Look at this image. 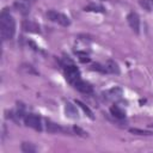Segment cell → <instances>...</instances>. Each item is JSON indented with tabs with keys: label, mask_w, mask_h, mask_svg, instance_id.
<instances>
[{
	"label": "cell",
	"mask_w": 153,
	"mask_h": 153,
	"mask_svg": "<svg viewBox=\"0 0 153 153\" xmlns=\"http://www.w3.org/2000/svg\"><path fill=\"white\" fill-rule=\"evenodd\" d=\"M75 104H76V105H79V106H80V108L84 110V112H85V114H86V115H87V116H88L91 120H94L93 112H92V110H91V109H90L87 105H85V104H84L82 102H80V100H75Z\"/></svg>",
	"instance_id": "obj_15"
},
{
	"label": "cell",
	"mask_w": 153,
	"mask_h": 153,
	"mask_svg": "<svg viewBox=\"0 0 153 153\" xmlns=\"http://www.w3.org/2000/svg\"><path fill=\"white\" fill-rule=\"evenodd\" d=\"M22 69H25L27 73H32V74H38V72H36L35 69H33V67L32 66H30V65H23L22 66Z\"/></svg>",
	"instance_id": "obj_20"
},
{
	"label": "cell",
	"mask_w": 153,
	"mask_h": 153,
	"mask_svg": "<svg viewBox=\"0 0 153 153\" xmlns=\"http://www.w3.org/2000/svg\"><path fill=\"white\" fill-rule=\"evenodd\" d=\"M91 69L97 71V72H99V73H108V69H106L105 65L103 66V65H100V63H93V65L91 66Z\"/></svg>",
	"instance_id": "obj_18"
},
{
	"label": "cell",
	"mask_w": 153,
	"mask_h": 153,
	"mask_svg": "<svg viewBox=\"0 0 153 153\" xmlns=\"http://www.w3.org/2000/svg\"><path fill=\"white\" fill-rule=\"evenodd\" d=\"M16 33V20L7 8L2 10L0 14V35L2 41L12 39Z\"/></svg>",
	"instance_id": "obj_1"
},
{
	"label": "cell",
	"mask_w": 153,
	"mask_h": 153,
	"mask_svg": "<svg viewBox=\"0 0 153 153\" xmlns=\"http://www.w3.org/2000/svg\"><path fill=\"white\" fill-rule=\"evenodd\" d=\"M25 1H29V0H25Z\"/></svg>",
	"instance_id": "obj_22"
},
{
	"label": "cell",
	"mask_w": 153,
	"mask_h": 153,
	"mask_svg": "<svg viewBox=\"0 0 153 153\" xmlns=\"http://www.w3.org/2000/svg\"><path fill=\"white\" fill-rule=\"evenodd\" d=\"M47 17H48L49 20H51L54 23H57V24H60L62 26H69L71 25V19L66 14H63L61 12L50 10V11L47 12Z\"/></svg>",
	"instance_id": "obj_3"
},
{
	"label": "cell",
	"mask_w": 153,
	"mask_h": 153,
	"mask_svg": "<svg viewBox=\"0 0 153 153\" xmlns=\"http://www.w3.org/2000/svg\"><path fill=\"white\" fill-rule=\"evenodd\" d=\"M72 86H73L75 90H78L79 92H81V93L90 94V93H92V92H93V87H92V85H91V84H88L87 81L82 80V79H79V80H78V81H75Z\"/></svg>",
	"instance_id": "obj_6"
},
{
	"label": "cell",
	"mask_w": 153,
	"mask_h": 153,
	"mask_svg": "<svg viewBox=\"0 0 153 153\" xmlns=\"http://www.w3.org/2000/svg\"><path fill=\"white\" fill-rule=\"evenodd\" d=\"M65 114H66V116L68 118H72V120H78L79 118V114H78L76 106L71 102H67L65 104Z\"/></svg>",
	"instance_id": "obj_8"
},
{
	"label": "cell",
	"mask_w": 153,
	"mask_h": 153,
	"mask_svg": "<svg viewBox=\"0 0 153 153\" xmlns=\"http://www.w3.org/2000/svg\"><path fill=\"white\" fill-rule=\"evenodd\" d=\"M105 67L108 69V73L111 74H120V66L115 60H106L105 62Z\"/></svg>",
	"instance_id": "obj_9"
},
{
	"label": "cell",
	"mask_w": 153,
	"mask_h": 153,
	"mask_svg": "<svg viewBox=\"0 0 153 153\" xmlns=\"http://www.w3.org/2000/svg\"><path fill=\"white\" fill-rule=\"evenodd\" d=\"M73 130L78 134V135H80V136H87V133L85 131V130H82L81 128H79V127H76V126H74L73 127Z\"/></svg>",
	"instance_id": "obj_21"
},
{
	"label": "cell",
	"mask_w": 153,
	"mask_h": 153,
	"mask_svg": "<svg viewBox=\"0 0 153 153\" xmlns=\"http://www.w3.org/2000/svg\"><path fill=\"white\" fill-rule=\"evenodd\" d=\"M129 131L131 134H135V135H153V131L143 130V129H139V128H130Z\"/></svg>",
	"instance_id": "obj_17"
},
{
	"label": "cell",
	"mask_w": 153,
	"mask_h": 153,
	"mask_svg": "<svg viewBox=\"0 0 153 153\" xmlns=\"http://www.w3.org/2000/svg\"><path fill=\"white\" fill-rule=\"evenodd\" d=\"M14 6L16 8L22 13V14H27L30 12V8H29V5L24 1H16L14 2Z\"/></svg>",
	"instance_id": "obj_13"
},
{
	"label": "cell",
	"mask_w": 153,
	"mask_h": 153,
	"mask_svg": "<svg viewBox=\"0 0 153 153\" xmlns=\"http://www.w3.org/2000/svg\"><path fill=\"white\" fill-rule=\"evenodd\" d=\"M47 130L49 133H61V131H63V128L61 126H59L57 123L47 120Z\"/></svg>",
	"instance_id": "obj_12"
},
{
	"label": "cell",
	"mask_w": 153,
	"mask_h": 153,
	"mask_svg": "<svg viewBox=\"0 0 153 153\" xmlns=\"http://www.w3.org/2000/svg\"><path fill=\"white\" fill-rule=\"evenodd\" d=\"M127 20H128V24L130 26V29L135 32V33H140V17L136 12L131 11L128 13L127 16Z\"/></svg>",
	"instance_id": "obj_5"
},
{
	"label": "cell",
	"mask_w": 153,
	"mask_h": 153,
	"mask_svg": "<svg viewBox=\"0 0 153 153\" xmlns=\"http://www.w3.org/2000/svg\"><path fill=\"white\" fill-rule=\"evenodd\" d=\"M139 4L143 10L148 12L153 11V0H139Z\"/></svg>",
	"instance_id": "obj_16"
},
{
	"label": "cell",
	"mask_w": 153,
	"mask_h": 153,
	"mask_svg": "<svg viewBox=\"0 0 153 153\" xmlns=\"http://www.w3.org/2000/svg\"><path fill=\"white\" fill-rule=\"evenodd\" d=\"M22 151H23L24 153H35V152L37 151V148H36V146H35L33 143H31V142H23V143H22Z\"/></svg>",
	"instance_id": "obj_14"
},
{
	"label": "cell",
	"mask_w": 153,
	"mask_h": 153,
	"mask_svg": "<svg viewBox=\"0 0 153 153\" xmlns=\"http://www.w3.org/2000/svg\"><path fill=\"white\" fill-rule=\"evenodd\" d=\"M61 66L63 68V72H65V76L67 79V81L73 85L75 81H78L79 79H81V74H80V71L79 68L75 66V63L68 57V56H65L61 61Z\"/></svg>",
	"instance_id": "obj_2"
},
{
	"label": "cell",
	"mask_w": 153,
	"mask_h": 153,
	"mask_svg": "<svg viewBox=\"0 0 153 153\" xmlns=\"http://www.w3.org/2000/svg\"><path fill=\"white\" fill-rule=\"evenodd\" d=\"M75 54L79 56V60L81 62H90V57L86 53H81V51H75Z\"/></svg>",
	"instance_id": "obj_19"
},
{
	"label": "cell",
	"mask_w": 153,
	"mask_h": 153,
	"mask_svg": "<svg viewBox=\"0 0 153 153\" xmlns=\"http://www.w3.org/2000/svg\"><path fill=\"white\" fill-rule=\"evenodd\" d=\"M110 114L117 118V120H123L126 117V112L123 109H121L118 105H111L110 106Z\"/></svg>",
	"instance_id": "obj_10"
},
{
	"label": "cell",
	"mask_w": 153,
	"mask_h": 153,
	"mask_svg": "<svg viewBox=\"0 0 153 153\" xmlns=\"http://www.w3.org/2000/svg\"><path fill=\"white\" fill-rule=\"evenodd\" d=\"M85 11L87 12H97V13H104L105 12V8L102 6V5H98V4H88L87 6L84 7Z\"/></svg>",
	"instance_id": "obj_11"
},
{
	"label": "cell",
	"mask_w": 153,
	"mask_h": 153,
	"mask_svg": "<svg viewBox=\"0 0 153 153\" xmlns=\"http://www.w3.org/2000/svg\"><path fill=\"white\" fill-rule=\"evenodd\" d=\"M22 29L25 32H30V33H39L41 32V27L36 22L29 20V19H24L22 23Z\"/></svg>",
	"instance_id": "obj_7"
},
{
	"label": "cell",
	"mask_w": 153,
	"mask_h": 153,
	"mask_svg": "<svg viewBox=\"0 0 153 153\" xmlns=\"http://www.w3.org/2000/svg\"><path fill=\"white\" fill-rule=\"evenodd\" d=\"M24 123L26 127H30L35 130L41 131L42 130V121L41 117L36 114H26L24 116Z\"/></svg>",
	"instance_id": "obj_4"
}]
</instances>
